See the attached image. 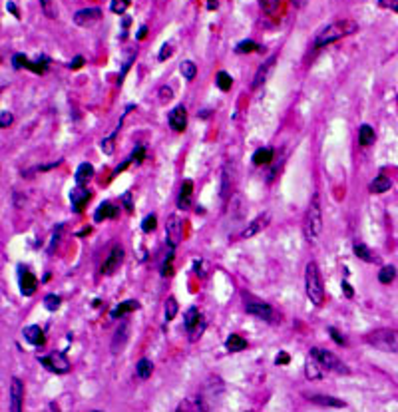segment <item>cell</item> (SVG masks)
<instances>
[{
    "label": "cell",
    "instance_id": "60d3db41",
    "mask_svg": "<svg viewBox=\"0 0 398 412\" xmlns=\"http://www.w3.org/2000/svg\"><path fill=\"white\" fill-rule=\"evenodd\" d=\"M259 6H261L263 12L275 14V10L279 8V0H259Z\"/></svg>",
    "mask_w": 398,
    "mask_h": 412
},
{
    "label": "cell",
    "instance_id": "4dcf8cb0",
    "mask_svg": "<svg viewBox=\"0 0 398 412\" xmlns=\"http://www.w3.org/2000/svg\"><path fill=\"white\" fill-rule=\"evenodd\" d=\"M215 84H217V88L221 90V92H229L231 90V86H233V78L227 74V72H217V76H215Z\"/></svg>",
    "mask_w": 398,
    "mask_h": 412
},
{
    "label": "cell",
    "instance_id": "94428289",
    "mask_svg": "<svg viewBox=\"0 0 398 412\" xmlns=\"http://www.w3.org/2000/svg\"><path fill=\"white\" fill-rule=\"evenodd\" d=\"M146 34H148V26H140V30H138V40H144Z\"/></svg>",
    "mask_w": 398,
    "mask_h": 412
},
{
    "label": "cell",
    "instance_id": "f907efd6",
    "mask_svg": "<svg viewBox=\"0 0 398 412\" xmlns=\"http://www.w3.org/2000/svg\"><path fill=\"white\" fill-rule=\"evenodd\" d=\"M28 70H32V72H36V74H44V72H46V64H44V62H30Z\"/></svg>",
    "mask_w": 398,
    "mask_h": 412
},
{
    "label": "cell",
    "instance_id": "ba28073f",
    "mask_svg": "<svg viewBox=\"0 0 398 412\" xmlns=\"http://www.w3.org/2000/svg\"><path fill=\"white\" fill-rule=\"evenodd\" d=\"M182 235H184V223L178 215H170L168 219V225H166V237H168V243L172 249H176L182 241Z\"/></svg>",
    "mask_w": 398,
    "mask_h": 412
},
{
    "label": "cell",
    "instance_id": "836d02e7",
    "mask_svg": "<svg viewBox=\"0 0 398 412\" xmlns=\"http://www.w3.org/2000/svg\"><path fill=\"white\" fill-rule=\"evenodd\" d=\"M309 401H313V403H319V405H327V407H345V403H343V401H337V399H333V397H321V395H313V397H309Z\"/></svg>",
    "mask_w": 398,
    "mask_h": 412
},
{
    "label": "cell",
    "instance_id": "6125c7cd",
    "mask_svg": "<svg viewBox=\"0 0 398 412\" xmlns=\"http://www.w3.org/2000/svg\"><path fill=\"white\" fill-rule=\"evenodd\" d=\"M219 6V2L217 0H207V10H215Z\"/></svg>",
    "mask_w": 398,
    "mask_h": 412
},
{
    "label": "cell",
    "instance_id": "9c48e42d",
    "mask_svg": "<svg viewBox=\"0 0 398 412\" xmlns=\"http://www.w3.org/2000/svg\"><path fill=\"white\" fill-rule=\"evenodd\" d=\"M245 311L249 315L261 319V321H273V317H275L273 307L263 303V301H249V303H245Z\"/></svg>",
    "mask_w": 398,
    "mask_h": 412
},
{
    "label": "cell",
    "instance_id": "7bdbcfd3",
    "mask_svg": "<svg viewBox=\"0 0 398 412\" xmlns=\"http://www.w3.org/2000/svg\"><path fill=\"white\" fill-rule=\"evenodd\" d=\"M172 263H174V251H170V253H168V259H166V261H164V265H162V275H164V277H170V275L174 273Z\"/></svg>",
    "mask_w": 398,
    "mask_h": 412
},
{
    "label": "cell",
    "instance_id": "484cf974",
    "mask_svg": "<svg viewBox=\"0 0 398 412\" xmlns=\"http://www.w3.org/2000/svg\"><path fill=\"white\" fill-rule=\"evenodd\" d=\"M271 160H273V150L271 148H259L253 154V164L255 166H267V164H271Z\"/></svg>",
    "mask_w": 398,
    "mask_h": 412
},
{
    "label": "cell",
    "instance_id": "e0dca14e",
    "mask_svg": "<svg viewBox=\"0 0 398 412\" xmlns=\"http://www.w3.org/2000/svg\"><path fill=\"white\" fill-rule=\"evenodd\" d=\"M22 335H24V339H26L30 345H34V347H42V345L46 343L44 331H42L38 325H28V327H24Z\"/></svg>",
    "mask_w": 398,
    "mask_h": 412
},
{
    "label": "cell",
    "instance_id": "83f0119b",
    "mask_svg": "<svg viewBox=\"0 0 398 412\" xmlns=\"http://www.w3.org/2000/svg\"><path fill=\"white\" fill-rule=\"evenodd\" d=\"M321 363L317 361V359H311V361H307V365H305V375H307V379H311V381H317V379H321L323 377V373H321Z\"/></svg>",
    "mask_w": 398,
    "mask_h": 412
},
{
    "label": "cell",
    "instance_id": "74e56055",
    "mask_svg": "<svg viewBox=\"0 0 398 412\" xmlns=\"http://www.w3.org/2000/svg\"><path fill=\"white\" fill-rule=\"evenodd\" d=\"M130 0H112L110 2V10L114 12V14H124L128 8H130Z\"/></svg>",
    "mask_w": 398,
    "mask_h": 412
},
{
    "label": "cell",
    "instance_id": "f5cc1de1",
    "mask_svg": "<svg viewBox=\"0 0 398 412\" xmlns=\"http://www.w3.org/2000/svg\"><path fill=\"white\" fill-rule=\"evenodd\" d=\"M10 124H12V114L4 110V112L0 114V126H2V128H8Z\"/></svg>",
    "mask_w": 398,
    "mask_h": 412
},
{
    "label": "cell",
    "instance_id": "cb8c5ba5",
    "mask_svg": "<svg viewBox=\"0 0 398 412\" xmlns=\"http://www.w3.org/2000/svg\"><path fill=\"white\" fill-rule=\"evenodd\" d=\"M391 188H393V182H391L387 176L375 178V182H371V186H369L371 194H385V192H389Z\"/></svg>",
    "mask_w": 398,
    "mask_h": 412
},
{
    "label": "cell",
    "instance_id": "603a6c76",
    "mask_svg": "<svg viewBox=\"0 0 398 412\" xmlns=\"http://www.w3.org/2000/svg\"><path fill=\"white\" fill-rule=\"evenodd\" d=\"M136 309H140V303H138V301H134V299L124 301V303H120V305L112 311V319H120V317L132 313V311H136Z\"/></svg>",
    "mask_w": 398,
    "mask_h": 412
},
{
    "label": "cell",
    "instance_id": "11a10c76",
    "mask_svg": "<svg viewBox=\"0 0 398 412\" xmlns=\"http://www.w3.org/2000/svg\"><path fill=\"white\" fill-rule=\"evenodd\" d=\"M289 361H291V359H289V355H287V353H279V355H277V359H275V363H277V365H289Z\"/></svg>",
    "mask_w": 398,
    "mask_h": 412
},
{
    "label": "cell",
    "instance_id": "816d5d0a",
    "mask_svg": "<svg viewBox=\"0 0 398 412\" xmlns=\"http://www.w3.org/2000/svg\"><path fill=\"white\" fill-rule=\"evenodd\" d=\"M379 4L383 8H389V10H395L398 14V0H379Z\"/></svg>",
    "mask_w": 398,
    "mask_h": 412
},
{
    "label": "cell",
    "instance_id": "d6986e66",
    "mask_svg": "<svg viewBox=\"0 0 398 412\" xmlns=\"http://www.w3.org/2000/svg\"><path fill=\"white\" fill-rule=\"evenodd\" d=\"M94 178V166L92 164H80L78 170H76V184L78 188H84L92 182Z\"/></svg>",
    "mask_w": 398,
    "mask_h": 412
},
{
    "label": "cell",
    "instance_id": "6da1fadb",
    "mask_svg": "<svg viewBox=\"0 0 398 412\" xmlns=\"http://www.w3.org/2000/svg\"><path fill=\"white\" fill-rule=\"evenodd\" d=\"M355 32H359V24H357L355 20H351V18H343V20L331 22V24H327L325 28H321V30L317 32V36H315V46H317V48H323V46L333 44V42H337V40H341V38H345V36H351V34H355Z\"/></svg>",
    "mask_w": 398,
    "mask_h": 412
},
{
    "label": "cell",
    "instance_id": "680465c9",
    "mask_svg": "<svg viewBox=\"0 0 398 412\" xmlns=\"http://www.w3.org/2000/svg\"><path fill=\"white\" fill-rule=\"evenodd\" d=\"M341 287H343V291H345V295H347V297H353V295H355V293H353V287L349 285V281H343V285H341Z\"/></svg>",
    "mask_w": 398,
    "mask_h": 412
},
{
    "label": "cell",
    "instance_id": "ffe728a7",
    "mask_svg": "<svg viewBox=\"0 0 398 412\" xmlns=\"http://www.w3.org/2000/svg\"><path fill=\"white\" fill-rule=\"evenodd\" d=\"M118 213H120V207H116L114 204L106 202V204H102V206L96 209L94 219H96V221H102V219H114V217H118Z\"/></svg>",
    "mask_w": 398,
    "mask_h": 412
},
{
    "label": "cell",
    "instance_id": "8992f818",
    "mask_svg": "<svg viewBox=\"0 0 398 412\" xmlns=\"http://www.w3.org/2000/svg\"><path fill=\"white\" fill-rule=\"evenodd\" d=\"M38 363L44 365L50 373H56V375H66L70 371V363L64 357V353H50L46 357H38Z\"/></svg>",
    "mask_w": 398,
    "mask_h": 412
},
{
    "label": "cell",
    "instance_id": "b9f144b4",
    "mask_svg": "<svg viewBox=\"0 0 398 412\" xmlns=\"http://www.w3.org/2000/svg\"><path fill=\"white\" fill-rule=\"evenodd\" d=\"M156 225H158V217H156V215H148V217L144 219V223H142V231H144V233H152V231L156 229Z\"/></svg>",
    "mask_w": 398,
    "mask_h": 412
},
{
    "label": "cell",
    "instance_id": "ac0fdd59",
    "mask_svg": "<svg viewBox=\"0 0 398 412\" xmlns=\"http://www.w3.org/2000/svg\"><path fill=\"white\" fill-rule=\"evenodd\" d=\"M192 200H194V182L186 180L182 184V190H180V196H178V207L180 209H190Z\"/></svg>",
    "mask_w": 398,
    "mask_h": 412
},
{
    "label": "cell",
    "instance_id": "d590c367",
    "mask_svg": "<svg viewBox=\"0 0 398 412\" xmlns=\"http://www.w3.org/2000/svg\"><path fill=\"white\" fill-rule=\"evenodd\" d=\"M120 128H122V122L118 124V128H116V132L110 136V138H106V140H102V152L104 154H108V156H112L114 154V140H116V134L120 132Z\"/></svg>",
    "mask_w": 398,
    "mask_h": 412
},
{
    "label": "cell",
    "instance_id": "f546056e",
    "mask_svg": "<svg viewBox=\"0 0 398 412\" xmlns=\"http://www.w3.org/2000/svg\"><path fill=\"white\" fill-rule=\"evenodd\" d=\"M136 373H138V377L144 379V381L150 379L152 373H154V365H152V361H150V359H140L138 365H136Z\"/></svg>",
    "mask_w": 398,
    "mask_h": 412
},
{
    "label": "cell",
    "instance_id": "52a82bcc",
    "mask_svg": "<svg viewBox=\"0 0 398 412\" xmlns=\"http://www.w3.org/2000/svg\"><path fill=\"white\" fill-rule=\"evenodd\" d=\"M203 329H205V319L199 313L198 307L188 309V313H186V331L192 335V339H198L203 333Z\"/></svg>",
    "mask_w": 398,
    "mask_h": 412
},
{
    "label": "cell",
    "instance_id": "8d00e7d4",
    "mask_svg": "<svg viewBox=\"0 0 398 412\" xmlns=\"http://www.w3.org/2000/svg\"><path fill=\"white\" fill-rule=\"evenodd\" d=\"M176 315H178V301L176 297H170L166 301V321H174Z\"/></svg>",
    "mask_w": 398,
    "mask_h": 412
},
{
    "label": "cell",
    "instance_id": "bcb514c9",
    "mask_svg": "<svg viewBox=\"0 0 398 412\" xmlns=\"http://www.w3.org/2000/svg\"><path fill=\"white\" fill-rule=\"evenodd\" d=\"M62 229H64V225H58V229L54 231V235H52V241H50V247H48V253H52L54 251V247L60 243V237H62Z\"/></svg>",
    "mask_w": 398,
    "mask_h": 412
},
{
    "label": "cell",
    "instance_id": "4316f807",
    "mask_svg": "<svg viewBox=\"0 0 398 412\" xmlns=\"http://www.w3.org/2000/svg\"><path fill=\"white\" fill-rule=\"evenodd\" d=\"M225 347H227V351H231V353H239V351H245L247 341H245L241 335H231V337L225 341Z\"/></svg>",
    "mask_w": 398,
    "mask_h": 412
},
{
    "label": "cell",
    "instance_id": "9f6ffc18",
    "mask_svg": "<svg viewBox=\"0 0 398 412\" xmlns=\"http://www.w3.org/2000/svg\"><path fill=\"white\" fill-rule=\"evenodd\" d=\"M122 202H124V206H126V209H128V211H134V206H132V194H130V192H128V194H126V196L122 198Z\"/></svg>",
    "mask_w": 398,
    "mask_h": 412
},
{
    "label": "cell",
    "instance_id": "9a60e30c",
    "mask_svg": "<svg viewBox=\"0 0 398 412\" xmlns=\"http://www.w3.org/2000/svg\"><path fill=\"white\" fill-rule=\"evenodd\" d=\"M170 126L176 132H184L186 130V126H188V112H186L184 106H176L170 112Z\"/></svg>",
    "mask_w": 398,
    "mask_h": 412
},
{
    "label": "cell",
    "instance_id": "44dd1931",
    "mask_svg": "<svg viewBox=\"0 0 398 412\" xmlns=\"http://www.w3.org/2000/svg\"><path fill=\"white\" fill-rule=\"evenodd\" d=\"M128 333H130L128 323H122V325L118 327V331H116L114 341H112V351H114V353H120V349L126 345V341H128Z\"/></svg>",
    "mask_w": 398,
    "mask_h": 412
},
{
    "label": "cell",
    "instance_id": "681fc988",
    "mask_svg": "<svg viewBox=\"0 0 398 412\" xmlns=\"http://www.w3.org/2000/svg\"><path fill=\"white\" fill-rule=\"evenodd\" d=\"M172 98H174L172 88H168V86L160 88V102H168V100H172Z\"/></svg>",
    "mask_w": 398,
    "mask_h": 412
},
{
    "label": "cell",
    "instance_id": "f1b7e54d",
    "mask_svg": "<svg viewBox=\"0 0 398 412\" xmlns=\"http://www.w3.org/2000/svg\"><path fill=\"white\" fill-rule=\"evenodd\" d=\"M359 142H361V146H371V144H375V130H373L369 124H363V126L359 128Z\"/></svg>",
    "mask_w": 398,
    "mask_h": 412
},
{
    "label": "cell",
    "instance_id": "5b68a950",
    "mask_svg": "<svg viewBox=\"0 0 398 412\" xmlns=\"http://www.w3.org/2000/svg\"><path fill=\"white\" fill-rule=\"evenodd\" d=\"M311 357L317 359V361L321 363V367L327 369V371H335V373H339V375H349V369L345 367V363H341L339 357H335L331 351H325V349H321V347H315V349H311Z\"/></svg>",
    "mask_w": 398,
    "mask_h": 412
},
{
    "label": "cell",
    "instance_id": "7c38bea8",
    "mask_svg": "<svg viewBox=\"0 0 398 412\" xmlns=\"http://www.w3.org/2000/svg\"><path fill=\"white\" fill-rule=\"evenodd\" d=\"M102 18V10L100 8H84V10H78L74 14V22L82 28H88L92 24H96L98 20Z\"/></svg>",
    "mask_w": 398,
    "mask_h": 412
},
{
    "label": "cell",
    "instance_id": "3957f363",
    "mask_svg": "<svg viewBox=\"0 0 398 412\" xmlns=\"http://www.w3.org/2000/svg\"><path fill=\"white\" fill-rule=\"evenodd\" d=\"M323 231V213H321V204H319V196H313V202L305 213V221H303V233L307 237L309 243H315L317 237Z\"/></svg>",
    "mask_w": 398,
    "mask_h": 412
},
{
    "label": "cell",
    "instance_id": "91938a15",
    "mask_svg": "<svg viewBox=\"0 0 398 412\" xmlns=\"http://www.w3.org/2000/svg\"><path fill=\"white\" fill-rule=\"evenodd\" d=\"M6 8H8V10H10L16 18H20V12H18V8H16V4H14V2H8V4H6Z\"/></svg>",
    "mask_w": 398,
    "mask_h": 412
},
{
    "label": "cell",
    "instance_id": "6f0895ef",
    "mask_svg": "<svg viewBox=\"0 0 398 412\" xmlns=\"http://www.w3.org/2000/svg\"><path fill=\"white\" fill-rule=\"evenodd\" d=\"M194 269H196V273H198L199 277H205V271H203V261H194Z\"/></svg>",
    "mask_w": 398,
    "mask_h": 412
},
{
    "label": "cell",
    "instance_id": "8fae6325",
    "mask_svg": "<svg viewBox=\"0 0 398 412\" xmlns=\"http://www.w3.org/2000/svg\"><path fill=\"white\" fill-rule=\"evenodd\" d=\"M269 213H263V215H259V217H255L251 223H247L245 225V229L241 231V235H239V239H251V237H255V235H259L267 225H269Z\"/></svg>",
    "mask_w": 398,
    "mask_h": 412
},
{
    "label": "cell",
    "instance_id": "e575fe53",
    "mask_svg": "<svg viewBox=\"0 0 398 412\" xmlns=\"http://www.w3.org/2000/svg\"><path fill=\"white\" fill-rule=\"evenodd\" d=\"M397 279V269L395 267H383V271L379 273V281L383 285H391Z\"/></svg>",
    "mask_w": 398,
    "mask_h": 412
},
{
    "label": "cell",
    "instance_id": "1f68e13d",
    "mask_svg": "<svg viewBox=\"0 0 398 412\" xmlns=\"http://www.w3.org/2000/svg\"><path fill=\"white\" fill-rule=\"evenodd\" d=\"M235 50H237V54H251V52H259L261 46L257 42H253V40H243V42L237 44Z\"/></svg>",
    "mask_w": 398,
    "mask_h": 412
},
{
    "label": "cell",
    "instance_id": "ee69618b",
    "mask_svg": "<svg viewBox=\"0 0 398 412\" xmlns=\"http://www.w3.org/2000/svg\"><path fill=\"white\" fill-rule=\"evenodd\" d=\"M132 162H136V164H142L144 160H146V148L144 146H138L136 150H134V154H132V158H130Z\"/></svg>",
    "mask_w": 398,
    "mask_h": 412
},
{
    "label": "cell",
    "instance_id": "be15d7a7",
    "mask_svg": "<svg viewBox=\"0 0 398 412\" xmlns=\"http://www.w3.org/2000/svg\"><path fill=\"white\" fill-rule=\"evenodd\" d=\"M293 4H297V6H303V4H305V0H293Z\"/></svg>",
    "mask_w": 398,
    "mask_h": 412
},
{
    "label": "cell",
    "instance_id": "ab89813d",
    "mask_svg": "<svg viewBox=\"0 0 398 412\" xmlns=\"http://www.w3.org/2000/svg\"><path fill=\"white\" fill-rule=\"evenodd\" d=\"M12 64H14V68H16V70H22V68H26V70H28L30 60H28L24 54H14V56H12Z\"/></svg>",
    "mask_w": 398,
    "mask_h": 412
},
{
    "label": "cell",
    "instance_id": "db71d44e",
    "mask_svg": "<svg viewBox=\"0 0 398 412\" xmlns=\"http://www.w3.org/2000/svg\"><path fill=\"white\" fill-rule=\"evenodd\" d=\"M68 66H70L72 70H80V68L84 66V58H82V56H76V58H74V60H72V62H70Z\"/></svg>",
    "mask_w": 398,
    "mask_h": 412
},
{
    "label": "cell",
    "instance_id": "f6af8a7d",
    "mask_svg": "<svg viewBox=\"0 0 398 412\" xmlns=\"http://www.w3.org/2000/svg\"><path fill=\"white\" fill-rule=\"evenodd\" d=\"M40 4H42V10H44V14L48 18H56V10H54L52 0H40Z\"/></svg>",
    "mask_w": 398,
    "mask_h": 412
},
{
    "label": "cell",
    "instance_id": "5bb4252c",
    "mask_svg": "<svg viewBox=\"0 0 398 412\" xmlns=\"http://www.w3.org/2000/svg\"><path fill=\"white\" fill-rule=\"evenodd\" d=\"M275 62H277V56L273 54V56H269V60H267L263 66H259V70H257L253 82H251V88H259L261 84L267 82V78L271 76V72H273V68H275Z\"/></svg>",
    "mask_w": 398,
    "mask_h": 412
},
{
    "label": "cell",
    "instance_id": "2e32d148",
    "mask_svg": "<svg viewBox=\"0 0 398 412\" xmlns=\"http://www.w3.org/2000/svg\"><path fill=\"white\" fill-rule=\"evenodd\" d=\"M38 289V279L30 273V271H22L20 273V293L24 297H32Z\"/></svg>",
    "mask_w": 398,
    "mask_h": 412
},
{
    "label": "cell",
    "instance_id": "4fadbf2b",
    "mask_svg": "<svg viewBox=\"0 0 398 412\" xmlns=\"http://www.w3.org/2000/svg\"><path fill=\"white\" fill-rule=\"evenodd\" d=\"M22 401H24V385L20 379L10 381V411L20 412L22 411Z\"/></svg>",
    "mask_w": 398,
    "mask_h": 412
},
{
    "label": "cell",
    "instance_id": "277c9868",
    "mask_svg": "<svg viewBox=\"0 0 398 412\" xmlns=\"http://www.w3.org/2000/svg\"><path fill=\"white\" fill-rule=\"evenodd\" d=\"M365 341L385 353H398V329H377L365 337Z\"/></svg>",
    "mask_w": 398,
    "mask_h": 412
},
{
    "label": "cell",
    "instance_id": "7a4b0ae2",
    "mask_svg": "<svg viewBox=\"0 0 398 412\" xmlns=\"http://www.w3.org/2000/svg\"><path fill=\"white\" fill-rule=\"evenodd\" d=\"M305 291L307 297L311 299L313 305L321 307L325 303V285H323V277H321V269L315 261L307 263L305 269Z\"/></svg>",
    "mask_w": 398,
    "mask_h": 412
},
{
    "label": "cell",
    "instance_id": "30bf717a",
    "mask_svg": "<svg viewBox=\"0 0 398 412\" xmlns=\"http://www.w3.org/2000/svg\"><path fill=\"white\" fill-rule=\"evenodd\" d=\"M122 261H124V249H122L120 245H114L112 251L108 253L104 265H102V273H104V275H112V273H116V271L120 269Z\"/></svg>",
    "mask_w": 398,
    "mask_h": 412
},
{
    "label": "cell",
    "instance_id": "c3c4849f",
    "mask_svg": "<svg viewBox=\"0 0 398 412\" xmlns=\"http://www.w3.org/2000/svg\"><path fill=\"white\" fill-rule=\"evenodd\" d=\"M329 333H331V337H333V341H335L337 345H341V347H343V345H347L345 337H343V335H341V333H339V331H337L335 327H329Z\"/></svg>",
    "mask_w": 398,
    "mask_h": 412
},
{
    "label": "cell",
    "instance_id": "f35d334b",
    "mask_svg": "<svg viewBox=\"0 0 398 412\" xmlns=\"http://www.w3.org/2000/svg\"><path fill=\"white\" fill-rule=\"evenodd\" d=\"M60 303H62V301H60L58 295H46V297H44V307H46L48 311H52V313L60 309Z\"/></svg>",
    "mask_w": 398,
    "mask_h": 412
},
{
    "label": "cell",
    "instance_id": "7dc6e473",
    "mask_svg": "<svg viewBox=\"0 0 398 412\" xmlns=\"http://www.w3.org/2000/svg\"><path fill=\"white\" fill-rule=\"evenodd\" d=\"M174 54V48H172V44H164L162 46V50H160V54H158V58L164 62V60H168L170 56Z\"/></svg>",
    "mask_w": 398,
    "mask_h": 412
},
{
    "label": "cell",
    "instance_id": "d4e9b609",
    "mask_svg": "<svg viewBox=\"0 0 398 412\" xmlns=\"http://www.w3.org/2000/svg\"><path fill=\"white\" fill-rule=\"evenodd\" d=\"M355 255L367 263H379V257L365 245V243H355Z\"/></svg>",
    "mask_w": 398,
    "mask_h": 412
},
{
    "label": "cell",
    "instance_id": "d6a6232c",
    "mask_svg": "<svg viewBox=\"0 0 398 412\" xmlns=\"http://www.w3.org/2000/svg\"><path fill=\"white\" fill-rule=\"evenodd\" d=\"M180 70H182V74H184V78H186V80H194V78L198 76V66H196V64H194L192 60H186V62H182Z\"/></svg>",
    "mask_w": 398,
    "mask_h": 412
},
{
    "label": "cell",
    "instance_id": "7402d4cb",
    "mask_svg": "<svg viewBox=\"0 0 398 412\" xmlns=\"http://www.w3.org/2000/svg\"><path fill=\"white\" fill-rule=\"evenodd\" d=\"M90 192H84V190H74L72 194H70V200H72V207L80 213L82 209H84V206L90 202Z\"/></svg>",
    "mask_w": 398,
    "mask_h": 412
}]
</instances>
